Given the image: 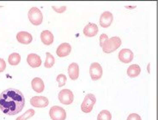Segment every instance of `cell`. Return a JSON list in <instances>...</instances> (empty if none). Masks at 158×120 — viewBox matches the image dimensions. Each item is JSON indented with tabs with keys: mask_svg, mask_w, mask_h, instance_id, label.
Masks as SVG:
<instances>
[{
	"mask_svg": "<svg viewBox=\"0 0 158 120\" xmlns=\"http://www.w3.org/2000/svg\"><path fill=\"white\" fill-rule=\"evenodd\" d=\"M141 73V68L138 64H131L127 69V75L131 78H134L140 75Z\"/></svg>",
	"mask_w": 158,
	"mask_h": 120,
	"instance_id": "cell-18",
	"label": "cell"
},
{
	"mask_svg": "<svg viewBox=\"0 0 158 120\" xmlns=\"http://www.w3.org/2000/svg\"><path fill=\"white\" fill-rule=\"evenodd\" d=\"M114 21V16L110 11L103 12L100 17V25L102 28H108Z\"/></svg>",
	"mask_w": 158,
	"mask_h": 120,
	"instance_id": "cell-10",
	"label": "cell"
},
{
	"mask_svg": "<svg viewBox=\"0 0 158 120\" xmlns=\"http://www.w3.org/2000/svg\"><path fill=\"white\" fill-rule=\"evenodd\" d=\"M8 62L9 64L12 66H16L17 64H19V63L21 62V56H20L19 53H16V52L11 53L9 56Z\"/></svg>",
	"mask_w": 158,
	"mask_h": 120,
	"instance_id": "cell-19",
	"label": "cell"
},
{
	"mask_svg": "<svg viewBox=\"0 0 158 120\" xmlns=\"http://www.w3.org/2000/svg\"><path fill=\"white\" fill-rule=\"evenodd\" d=\"M5 69H6V63L3 58H0V73L4 72Z\"/></svg>",
	"mask_w": 158,
	"mask_h": 120,
	"instance_id": "cell-27",
	"label": "cell"
},
{
	"mask_svg": "<svg viewBox=\"0 0 158 120\" xmlns=\"http://www.w3.org/2000/svg\"><path fill=\"white\" fill-rule=\"evenodd\" d=\"M27 62L32 68H38L41 65V63H42L40 57L35 53L28 54V58H27Z\"/></svg>",
	"mask_w": 158,
	"mask_h": 120,
	"instance_id": "cell-13",
	"label": "cell"
},
{
	"mask_svg": "<svg viewBox=\"0 0 158 120\" xmlns=\"http://www.w3.org/2000/svg\"><path fill=\"white\" fill-rule=\"evenodd\" d=\"M126 8H127V9H134L135 6H127Z\"/></svg>",
	"mask_w": 158,
	"mask_h": 120,
	"instance_id": "cell-28",
	"label": "cell"
},
{
	"mask_svg": "<svg viewBox=\"0 0 158 120\" xmlns=\"http://www.w3.org/2000/svg\"><path fill=\"white\" fill-rule=\"evenodd\" d=\"M35 114V112L34 109H28L27 112H25L23 115L18 117L16 120H28V118H30L34 116Z\"/></svg>",
	"mask_w": 158,
	"mask_h": 120,
	"instance_id": "cell-22",
	"label": "cell"
},
{
	"mask_svg": "<svg viewBox=\"0 0 158 120\" xmlns=\"http://www.w3.org/2000/svg\"><path fill=\"white\" fill-rule=\"evenodd\" d=\"M30 104L34 107L45 108L49 104V100L47 97H44V96H35V97L31 98Z\"/></svg>",
	"mask_w": 158,
	"mask_h": 120,
	"instance_id": "cell-8",
	"label": "cell"
},
{
	"mask_svg": "<svg viewBox=\"0 0 158 120\" xmlns=\"http://www.w3.org/2000/svg\"><path fill=\"white\" fill-rule=\"evenodd\" d=\"M32 88L34 91L36 93H42L45 89V85H44L43 80L40 77H35L31 82Z\"/></svg>",
	"mask_w": 158,
	"mask_h": 120,
	"instance_id": "cell-15",
	"label": "cell"
},
{
	"mask_svg": "<svg viewBox=\"0 0 158 120\" xmlns=\"http://www.w3.org/2000/svg\"><path fill=\"white\" fill-rule=\"evenodd\" d=\"M28 19L33 25L39 26L43 22V16L40 10L37 7H32L28 13Z\"/></svg>",
	"mask_w": 158,
	"mask_h": 120,
	"instance_id": "cell-3",
	"label": "cell"
},
{
	"mask_svg": "<svg viewBox=\"0 0 158 120\" xmlns=\"http://www.w3.org/2000/svg\"><path fill=\"white\" fill-rule=\"evenodd\" d=\"M71 52V46L69 43H62L57 48L56 53L59 58L67 57Z\"/></svg>",
	"mask_w": 158,
	"mask_h": 120,
	"instance_id": "cell-12",
	"label": "cell"
},
{
	"mask_svg": "<svg viewBox=\"0 0 158 120\" xmlns=\"http://www.w3.org/2000/svg\"><path fill=\"white\" fill-rule=\"evenodd\" d=\"M127 120H142V119H141V117L139 116L138 113H131V114H130V115L128 116Z\"/></svg>",
	"mask_w": 158,
	"mask_h": 120,
	"instance_id": "cell-24",
	"label": "cell"
},
{
	"mask_svg": "<svg viewBox=\"0 0 158 120\" xmlns=\"http://www.w3.org/2000/svg\"><path fill=\"white\" fill-rule=\"evenodd\" d=\"M112 119V114L107 110H102L97 116V120H111Z\"/></svg>",
	"mask_w": 158,
	"mask_h": 120,
	"instance_id": "cell-21",
	"label": "cell"
},
{
	"mask_svg": "<svg viewBox=\"0 0 158 120\" xmlns=\"http://www.w3.org/2000/svg\"><path fill=\"white\" fill-rule=\"evenodd\" d=\"M133 52L130 49H122L118 52V59L124 64H129L133 60Z\"/></svg>",
	"mask_w": 158,
	"mask_h": 120,
	"instance_id": "cell-9",
	"label": "cell"
},
{
	"mask_svg": "<svg viewBox=\"0 0 158 120\" xmlns=\"http://www.w3.org/2000/svg\"><path fill=\"white\" fill-rule=\"evenodd\" d=\"M107 39H108V36H107L106 34H101V36H100V46H101V47H102L104 42H105Z\"/></svg>",
	"mask_w": 158,
	"mask_h": 120,
	"instance_id": "cell-25",
	"label": "cell"
},
{
	"mask_svg": "<svg viewBox=\"0 0 158 120\" xmlns=\"http://www.w3.org/2000/svg\"><path fill=\"white\" fill-rule=\"evenodd\" d=\"M66 80H67V77H66L65 75H64V74H60V75L57 76V82L59 83V88H62L63 86L65 85Z\"/></svg>",
	"mask_w": 158,
	"mask_h": 120,
	"instance_id": "cell-23",
	"label": "cell"
},
{
	"mask_svg": "<svg viewBox=\"0 0 158 120\" xmlns=\"http://www.w3.org/2000/svg\"><path fill=\"white\" fill-rule=\"evenodd\" d=\"M16 40L21 44L28 45L30 44L32 42L33 37H32L31 34H29L28 32L21 31V32L17 33V34H16Z\"/></svg>",
	"mask_w": 158,
	"mask_h": 120,
	"instance_id": "cell-11",
	"label": "cell"
},
{
	"mask_svg": "<svg viewBox=\"0 0 158 120\" xmlns=\"http://www.w3.org/2000/svg\"><path fill=\"white\" fill-rule=\"evenodd\" d=\"M49 115L52 120H65L66 118V112L64 109L59 106H53L51 107Z\"/></svg>",
	"mask_w": 158,
	"mask_h": 120,
	"instance_id": "cell-5",
	"label": "cell"
},
{
	"mask_svg": "<svg viewBox=\"0 0 158 120\" xmlns=\"http://www.w3.org/2000/svg\"><path fill=\"white\" fill-rule=\"evenodd\" d=\"M148 71L150 72V64H148Z\"/></svg>",
	"mask_w": 158,
	"mask_h": 120,
	"instance_id": "cell-29",
	"label": "cell"
},
{
	"mask_svg": "<svg viewBox=\"0 0 158 120\" xmlns=\"http://www.w3.org/2000/svg\"><path fill=\"white\" fill-rule=\"evenodd\" d=\"M98 34V27L95 23H88L83 28V34L87 37H94Z\"/></svg>",
	"mask_w": 158,
	"mask_h": 120,
	"instance_id": "cell-14",
	"label": "cell"
},
{
	"mask_svg": "<svg viewBox=\"0 0 158 120\" xmlns=\"http://www.w3.org/2000/svg\"><path fill=\"white\" fill-rule=\"evenodd\" d=\"M96 102V98L93 94H88L81 105V110L85 113H89Z\"/></svg>",
	"mask_w": 158,
	"mask_h": 120,
	"instance_id": "cell-4",
	"label": "cell"
},
{
	"mask_svg": "<svg viewBox=\"0 0 158 120\" xmlns=\"http://www.w3.org/2000/svg\"><path fill=\"white\" fill-rule=\"evenodd\" d=\"M102 68L98 63H92L89 67V75L93 81L99 80L102 76Z\"/></svg>",
	"mask_w": 158,
	"mask_h": 120,
	"instance_id": "cell-7",
	"label": "cell"
},
{
	"mask_svg": "<svg viewBox=\"0 0 158 120\" xmlns=\"http://www.w3.org/2000/svg\"><path fill=\"white\" fill-rule=\"evenodd\" d=\"M25 98L18 89L10 88L0 94V109L4 114L13 116L19 113L24 107Z\"/></svg>",
	"mask_w": 158,
	"mask_h": 120,
	"instance_id": "cell-1",
	"label": "cell"
},
{
	"mask_svg": "<svg viewBox=\"0 0 158 120\" xmlns=\"http://www.w3.org/2000/svg\"><path fill=\"white\" fill-rule=\"evenodd\" d=\"M68 74L71 80L76 81L79 76V66L77 63H72L68 67Z\"/></svg>",
	"mask_w": 158,
	"mask_h": 120,
	"instance_id": "cell-17",
	"label": "cell"
},
{
	"mask_svg": "<svg viewBox=\"0 0 158 120\" xmlns=\"http://www.w3.org/2000/svg\"><path fill=\"white\" fill-rule=\"evenodd\" d=\"M46 56H47V58H46V61H45V67L48 69L52 68L54 65V63H55L54 57L52 56L50 52H47Z\"/></svg>",
	"mask_w": 158,
	"mask_h": 120,
	"instance_id": "cell-20",
	"label": "cell"
},
{
	"mask_svg": "<svg viewBox=\"0 0 158 120\" xmlns=\"http://www.w3.org/2000/svg\"><path fill=\"white\" fill-rule=\"evenodd\" d=\"M40 39H41V41L44 45L50 46L53 43L54 37H53V34H52V32H50L49 30H44L40 34Z\"/></svg>",
	"mask_w": 158,
	"mask_h": 120,
	"instance_id": "cell-16",
	"label": "cell"
},
{
	"mask_svg": "<svg viewBox=\"0 0 158 120\" xmlns=\"http://www.w3.org/2000/svg\"><path fill=\"white\" fill-rule=\"evenodd\" d=\"M121 39L119 37L114 36V37H112V38H108L102 46V51L105 53H111V52H114L116 51L120 46H121Z\"/></svg>",
	"mask_w": 158,
	"mask_h": 120,
	"instance_id": "cell-2",
	"label": "cell"
},
{
	"mask_svg": "<svg viewBox=\"0 0 158 120\" xmlns=\"http://www.w3.org/2000/svg\"><path fill=\"white\" fill-rule=\"evenodd\" d=\"M59 100L64 105H70L74 100V94L70 89H62L59 94Z\"/></svg>",
	"mask_w": 158,
	"mask_h": 120,
	"instance_id": "cell-6",
	"label": "cell"
},
{
	"mask_svg": "<svg viewBox=\"0 0 158 120\" xmlns=\"http://www.w3.org/2000/svg\"><path fill=\"white\" fill-rule=\"evenodd\" d=\"M52 9H53L57 13H64V12L66 10V6H60V7L52 6Z\"/></svg>",
	"mask_w": 158,
	"mask_h": 120,
	"instance_id": "cell-26",
	"label": "cell"
}]
</instances>
